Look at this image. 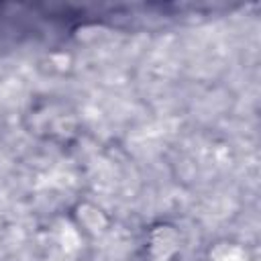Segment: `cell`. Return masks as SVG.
Listing matches in <instances>:
<instances>
[{
	"mask_svg": "<svg viewBox=\"0 0 261 261\" xmlns=\"http://www.w3.org/2000/svg\"><path fill=\"white\" fill-rule=\"evenodd\" d=\"M179 230L169 222H157L147 232V253L153 261H169L179 251Z\"/></svg>",
	"mask_w": 261,
	"mask_h": 261,
	"instance_id": "7a4b0ae2",
	"label": "cell"
},
{
	"mask_svg": "<svg viewBox=\"0 0 261 261\" xmlns=\"http://www.w3.org/2000/svg\"><path fill=\"white\" fill-rule=\"evenodd\" d=\"M71 218H73L77 230H82V232H86V234H90V237H100V234H104V232L108 230V224H110L106 212H104L100 206H96V204H92V202H88V200L77 202V204L71 208Z\"/></svg>",
	"mask_w": 261,
	"mask_h": 261,
	"instance_id": "3957f363",
	"label": "cell"
},
{
	"mask_svg": "<svg viewBox=\"0 0 261 261\" xmlns=\"http://www.w3.org/2000/svg\"><path fill=\"white\" fill-rule=\"evenodd\" d=\"M29 130L45 141L69 143L80 133L77 112L65 100L45 96L31 104L27 112Z\"/></svg>",
	"mask_w": 261,
	"mask_h": 261,
	"instance_id": "6da1fadb",
	"label": "cell"
}]
</instances>
